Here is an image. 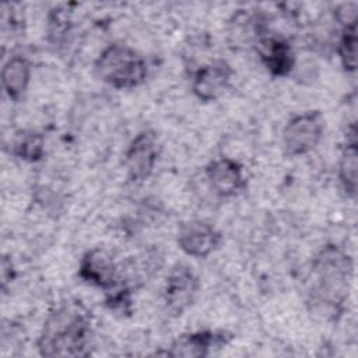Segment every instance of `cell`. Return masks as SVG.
Listing matches in <instances>:
<instances>
[{
	"label": "cell",
	"mask_w": 358,
	"mask_h": 358,
	"mask_svg": "<svg viewBox=\"0 0 358 358\" xmlns=\"http://www.w3.org/2000/svg\"><path fill=\"white\" fill-rule=\"evenodd\" d=\"M354 259L340 245L324 243L313 255L309 270L308 303L313 313L337 322L350 296L354 278Z\"/></svg>",
	"instance_id": "6da1fadb"
},
{
	"label": "cell",
	"mask_w": 358,
	"mask_h": 358,
	"mask_svg": "<svg viewBox=\"0 0 358 358\" xmlns=\"http://www.w3.org/2000/svg\"><path fill=\"white\" fill-rule=\"evenodd\" d=\"M92 319L80 302H64L52 309L36 340L42 357L66 358L91 354Z\"/></svg>",
	"instance_id": "7a4b0ae2"
},
{
	"label": "cell",
	"mask_w": 358,
	"mask_h": 358,
	"mask_svg": "<svg viewBox=\"0 0 358 358\" xmlns=\"http://www.w3.org/2000/svg\"><path fill=\"white\" fill-rule=\"evenodd\" d=\"M94 70L101 81L119 91L138 88L148 77L145 57L137 49L120 42L109 43L99 52Z\"/></svg>",
	"instance_id": "3957f363"
},
{
	"label": "cell",
	"mask_w": 358,
	"mask_h": 358,
	"mask_svg": "<svg viewBox=\"0 0 358 358\" xmlns=\"http://www.w3.org/2000/svg\"><path fill=\"white\" fill-rule=\"evenodd\" d=\"M326 122L317 109L291 116L282 127L281 143L287 155L302 157L317 148L323 140Z\"/></svg>",
	"instance_id": "277c9868"
},
{
	"label": "cell",
	"mask_w": 358,
	"mask_h": 358,
	"mask_svg": "<svg viewBox=\"0 0 358 358\" xmlns=\"http://www.w3.org/2000/svg\"><path fill=\"white\" fill-rule=\"evenodd\" d=\"M158 157L159 144L157 131L152 129L138 131L124 151L123 164L129 182L138 185L148 180L155 171Z\"/></svg>",
	"instance_id": "5b68a950"
},
{
	"label": "cell",
	"mask_w": 358,
	"mask_h": 358,
	"mask_svg": "<svg viewBox=\"0 0 358 358\" xmlns=\"http://www.w3.org/2000/svg\"><path fill=\"white\" fill-rule=\"evenodd\" d=\"M200 280L187 264H175L166 275L162 301L166 313L172 317L182 316L196 301Z\"/></svg>",
	"instance_id": "8992f818"
},
{
	"label": "cell",
	"mask_w": 358,
	"mask_h": 358,
	"mask_svg": "<svg viewBox=\"0 0 358 358\" xmlns=\"http://www.w3.org/2000/svg\"><path fill=\"white\" fill-rule=\"evenodd\" d=\"M235 338V334L222 329H200L182 333L173 338L165 354L169 357L204 358L213 352L222 350Z\"/></svg>",
	"instance_id": "52a82bcc"
},
{
	"label": "cell",
	"mask_w": 358,
	"mask_h": 358,
	"mask_svg": "<svg viewBox=\"0 0 358 358\" xmlns=\"http://www.w3.org/2000/svg\"><path fill=\"white\" fill-rule=\"evenodd\" d=\"M176 243L186 256L193 259H206L220 249L222 243V234L207 220H187L178 228Z\"/></svg>",
	"instance_id": "ba28073f"
},
{
	"label": "cell",
	"mask_w": 358,
	"mask_h": 358,
	"mask_svg": "<svg viewBox=\"0 0 358 358\" xmlns=\"http://www.w3.org/2000/svg\"><path fill=\"white\" fill-rule=\"evenodd\" d=\"M234 73L229 62L221 57L200 64L190 74L193 96L204 103L217 101L228 90Z\"/></svg>",
	"instance_id": "9c48e42d"
},
{
	"label": "cell",
	"mask_w": 358,
	"mask_h": 358,
	"mask_svg": "<svg viewBox=\"0 0 358 358\" xmlns=\"http://www.w3.org/2000/svg\"><path fill=\"white\" fill-rule=\"evenodd\" d=\"M204 178L208 189L220 199L236 197L248 186L245 166L227 155L211 159L204 166Z\"/></svg>",
	"instance_id": "30bf717a"
},
{
	"label": "cell",
	"mask_w": 358,
	"mask_h": 358,
	"mask_svg": "<svg viewBox=\"0 0 358 358\" xmlns=\"http://www.w3.org/2000/svg\"><path fill=\"white\" fill-rule=\"evenodd\" d=\"M260 63L274 78L288 77L295 67V53L291 42L270 29L262 34L252 45Z\"/></svg>",
	"instance_id": "8fae6325"
},
{
	"label": "cell",
	"mask_w": 358,
	"mask_h": 358,
	"mask_svg": "<svg viewBox=\"0 0 358 358\" xmlns=\"http://www.w3.org/2000/svg\"><path fill=\"white\" fill-rule=\"evenodd\" d=\"M119 273L120 266L113 255L101 246H94L84 252L77 270V275L83 282L103 292L116 285Z\"/></svg>",
	"instance_id": "7c38bea8"
},
{
	"label": "cell",
	"mask_w": 358,
	"mask_h": 358,
	"mask_svg": "<svg viewBox=\"0 0 358 358\" xmlns=\"http://www.w3.org/2000/svg\"><path fill=\"white\" fill-rule=\"evenodd\" d=\"M337 178L344 194L354 200L358 187V140L354 122L350 123L345 131V141L337 164Z\"/></svg>",
	"instance_id": "4fadbf2b"
},
{
	"label": "cell",
	"mask_w": 358,
	"mask_h": 358,
	"mask_svg": "<svg viewBox=\"0 0 358 358\" xmlns=\"http://www.w3.org/2000/svg\"><path fill=\"white\" fill-rule=\"evenodd\" d=\"M31 76L32 64L22 55H13L3 63L1 87L10 101H21L29 87Z\"/></svg>",
	"instance_id": "5bb4252c"
},
{
	"label": "cell",
	"mask_w": 358,
	"mask_h": 358,
	"mask_svg": "<svg viewBox=\"0 0 358 358\" xmlns=\"http://www.w3.org/2000/svg\"><path fill=\"white\" fill-rule=\"evenodd\" d=\"M45 136L38 130H20L13 143L11 154L28 164H36L43 159L46 154Z\"/></svg>",
	"instance_id": "9a60e30c"
},
{
	"label": "cell",
	"mask_w": 358,
	"mask_h": 358,
	"mask_svg": "<svg viewBox=\"0 0 358 358\" xmlns=\"http://www.w3.org/2000/svg\"><path fill=\"white\" fill-rule=\"evenodd\" d=\"M105 306L108 310H110L115 315L119 316H131L133 308H134V291L133 285L120 275L119 273V281L115 287L105 291Z\"/></svg>",
	"instance_id": "2e32d148"
},
{
	"label": "cell",
	"mask_w": 358,
	"mask_h": 358,
	"mask_svg": "<svg viewBox=\"0 0 358 358\" xmlns=\"http://www.w3.org/2000/svg\"><path fill=\"white\" fill-rule=\"evenodd\" d=\"M357 46H358L357 24L341 27L336 50H337L340 64L345 73H355L357 70V49H358Z\"/></svg>",
	"instance_id": "e0dca14e"
},
{
	"label": "cell",
	"mask_w": 358,
	"mask_h": 358,
	"mask_svg": "<svg viewBox=\"0 0 358 358\" xmlns=\"http://www.w3.org/2000/svg\"><path fill=\"white\" fill-rule=\"evenodd\" d=\"M70 15L66 8L56 7L48 15V36L53 43H59L70 31Z\"/></svg>",
	"instance_id": "ac0fdd59"
},
{
	"label": "cell",
	"mask_w": 358,
	"mask_h": 358,
	"mask_svg": "<svg viewBox=\"0 0 358 358\" xmlns=\"http://www.w3.org/2000/svg\"><path fill=\"white\" fill-rule=\"evenodd\" d=\"M333 15H334L336 22L340 25V28L345 27V25L357 24L358 22V4L355 1L343 3L334 10Z\"/></svg>",
	"instance_id": "d6986e66"
},
{
	"label": "cell",
	"mask_w": 358,
	"mask_h": 358,
	"mask_svg": "<svg viewBox=\"0 0 358 358\" xmlns=\"http://www.w3.org/2000/svg\"><path fill=\"white\" fill-rule=\"evenodd\" d=\"M15 277H17V271H15L14 263L10 256L4 255L1 259V289L6 291L7 285L13 282Z\"/></svg>",
	"instance_id": "ffe728a7"
}]
</instances>
